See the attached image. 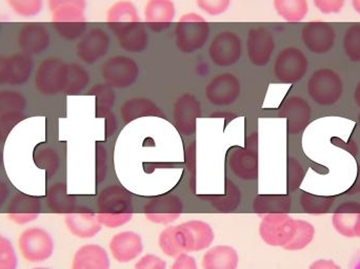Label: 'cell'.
<instances>
[{
  "mask_svg": "<svg viewBox=\"0 0 360 269\" xmlns=\"http://www.w3.org/2000/svg\"><path fill=\"white\" fill-rule=\"evenodd\" d=\"M173 116L179 132L192 135L196 129V120L201 116L200 101L191 93L181 95L173 105Z\"/></svg>",
  "mask_w": 360,
  "mask_h": 269,
  "instance_id": "2e32d148",
  "label": "cell"
},
{
  "mask_svg": "<svg viewBox=\"0 0 360 269\" xmlns=\"http://www.w3.org/2000/svg\"><path fill=\"white\" fill-rule=\"evenodd\" d=\"M176 17V6L173 0H148L143 8L146 25L156 33L168 29Z\"/></svg>",
  "mask_w": 360,
  "mask_h": 269,
  "instance_id": "e0dca14e",
  "label": "cell"
},
{
  "mask_svg": "<svg viewBox=\"0 0 360 269\" xmlns=\"http://www.w3.org/2000/svg\"><path fill=\"white\" fill-rule=\"evenodd\" d=\"M354 100L356 105L360 107V80L359 84H357L356 88H355Z\"/></svg>",
  "mask_w": 360,
  "mask_h": 269,
  "instance_id": "681fc988",
  "label": "cell"
},
{
  "mask_svg": "<svg viewBox=\"0 0 360 269\" xmlns=\"http://www.w3.org/2000/svg\"><path fill=\"white\" fill-rule=\"evenodd\" d=\"M171 269H198L196 260L188 254H181L175 258L174 263Z\"/></svg>",
  "mask_w": 360,
  "mask_h": 269,
  "instance_id": "7dc6e473",
  "label": "cell"
},
{
  "mask_svg": "<svg viewBox=\"0 0 360 269\" xmlns=\"http://www.w3.org/2000/svg\"><path fill=\"white\" fill-rule=\"evenodd\" d=\"M141 73L139 63L132 57L116 55L110 57L101 67L103 82L112 88H128L137 81Z\"/></svg>",
  "mask_w": 360,
  "mask_h": 269,
  "instance_id": "8992f818",
  "label": "cell"
},
{
  "mask_svg": "<svg viewBox=\"0 0 360 269\" xmlns=\"http://www.w3.org/2000/svg\"><path fill=\"white\" fill-rule=\"evenodd\" d=\"M259 224V236L269 247H285L296 232V219L285 213L264 214Z\"/></svg>",
  "mask_w": 360,
  "mask_h": 269,
  "instance_id": "52a82bcc",
  "label": "cell"
},
{
  "mask_svg": "<svg viewBox=\"0 0 360 269\" xmlns=\"http://www.w3.org/2000/svg\"><path fill=\"white\" fill-rule=\"evenodd\" d=\"M309 269H342L333 260L319 259L311 264Z\"/></svg>",
  "mask_w": 360,
  "mask_h": 269,
  "instance_id": "c3c4849f",
  "label": "cell"
},
{
  "mask_svg": "<svg viewBox=\"0 0 360 269\" xmlns=\"http://www.w3.org/2000/svg\"><path fill=\"white\" fill-rule=\"evenodd\" d=\"M18 249L22 259L29 263L40 264L48 261L54 254L52 235L39 226L25 228L18 237Z\"/></svg>",
  "mask_w": 360,
  "mask_h": 269,
  "instance_id": "277c9868",
  "label": "cell"
},
{
  "mask_svg": "<svg viewBox=\"0 0 360 269\" xmlns=\"http://www.w3.org/2000/svg\"><path fill=\"white\" fill-rule=\"evenodd\" d=\"M27 105V98L18 91L12 88L0 90V118L22 119Z\"/></svg>",
  "mask_w": 360,
  "mask_h": 269,
  "instance_id": "f546056e",
  "label": "cell"
},
{
  "mask_svg": "<svg viewBox=\"0 0 360 269\" xmlns=\"http://www.w3.org/2000/svg\"><path fill=\"white\" fill-rule=\"evenodd\" d=\"M160 249L165 255L171 258L186 254V240L179 225L169 226L160 232L158 238Z\"/></svg>",
  "mask_w": 360,
  "mask_h": 269,
  "instance_id": "4dcf8cb0",
  "label": "cell"
},
{
  "mask_svg": "<svg viewBox=\"0 0 360 269\" xmlns=\"http://www.w3.org/2000/svg\"><path fill=\"white\" fill-rule=\"evenodd\" d=\"M279 116L287 122L289 133L298 134L308 126L312 116V109L306 99L292 96L283 103Z\"/></svg>",
  "mask_w": 360,
  "mask_h": 269,
  "instance_id": "d6986e66",
  "label": "cell"
},
{
  "mask_svg": "<svg viewBox=\"0 0 360 269\" xmlns=\"http://www.w3.org/2000/svg\"><path fill=\"white\" fill-rule=\"evenodd\" d=\"M40 204L35 199L19 196L13 201L8 211V218L17 225H27L39 217Z\"/></svg>",
  "mask_w": 360,
  "mask_h": 269,
  "instance_id": "83f0119b",
  "label": "cell"
},
{
  "mask_svg": "<svg viewBox=\"0 0 360 269\" xmlns=\"http://www.w3.org/2000/svg\"><path fill=\"white\" fill-rule=\"evenodd\" d=\"M342 76L330 67L316 70L309 78L307 92L316 105L331 107L336 105L344 94Z\"/></svg>",
  "mask_w": 360,
  "mask_h": 269,
  "instance_id": "7a4b0ae2",
  "label": "cell"
},
{
  "mask_svg": "<svg viewBox=\"0 0 360 269\" xmlns=\"http://www.w3.org/2000/svg\"><path fill=\"white\" fill-rule=\"evenodd\" d=\"M120 117L124 122H134L143 117H165V114L153 101L143 97H134V98L127 99L120 109Z\"/></svg>",
  "mask_w": 360,
  "mask_h": 269,
  "instance_id": "d4e9b609",
  "label": "cell"
},
{
  "mask_svg": "<svg viewBox=\"0 0 360 269\" xmlns=\"http://www.w3.org/2000/svg\"><path fill=\"white\" fill-rule=\"evenodd\" d=\"M90 73L79 63H69L67 88L65 94L78 95L90 84Z\"/></svg>",
  "mask_w": 360,
  "mask_h": 269,
  "instance_id": "8d00e7d4",
  "label": "cell"
},
{
  "mask_svg": "<svg viewBox=\"0 0 360 269\" xmlns=\"http://www.w3.org/2000/svg\"><path fill=\"white\" fill-rule=\"evenodd\" d=\"M71 269H110L109 256L101 245H84L74 254Z\"/></svg>",
  "mask_w": 360,
  "mask_h": 269,
  "instance_id": "7402d4cb",
  "label": "cell"
},
{
  "mask_svg": "<svg viewBox=\"0 0 360 269\" xmlns=\"http://www.w3.org/2000/svg\"><path fill=\"white\" fill-rule=\"evenodd\" d=\"M359 122H360V115H359Z\"/></svg>",
  "mask_w": 360,
  "mask_h": 269,
  "instance_id": "db71d44e",
  "label": "cell"
},
{
  "mask_svg": "<svg viewBox=\"0 0 360 269\" xmlns=\"http://www.w3.org/2000/svg\"><path fill=\"white\" fill-rule=\"evenodd\" d=\"M241 82L233 73H220L214 76L205 88L207 103L215 107H229L241 96Z\"/></svg>",
  "mask_w": 360,
  "mask_h": 269,
  "instance_id": "30bf717a",
  "label": "cell"
},
{
  "mask_svg": "<svg viewBox=\"0 0 360 269\" xmlns=\"http://www.w3.org/2000/svg\"><path fill=\"white\" fill-rule=\"evenodd\" d=\"M352 6L355 12L360 15V0H352Z\"/></svg>",
  "mask_w": 360,
  "mask_h": 269,
  "instance_id": "f907efd6",
  "label": "cell"
},
{
  "mask_svg": "<svg viewBox=\"0 0 360 269\" xmlns=\"http://www.w3.org/2000/svg\"><path fill=\"white\" fill-rule=\"evenodd\" d=\"M52 37L46 25L40 22H27L22 25L17 34V46L21 53L36 56L50 48Z\"/></svg>",
  "mask_w": 360,
  "mask_h": 269,
  "instance_id": "9a60e30c",
  "label": "cell"
},
{
  "mask_svg": "<svg viewBox=\"0 0 360 269\" xmlns=\"http://www.w3.org/2000/svg\"><path fill=\"white\" fill-rule=\"evenodd\" d=\"M50 14L55 32L63 40L75 41L86 33L88 27L86 11L77 8H59Z\"/></svg>",
  "mask_w": 360,
  "mask_h": 269,
  "instance_id": "8fae6325",
  "label": "cell"
},
{
  "mask_svg": "<svg viewBox=\"0 0 360 269\" xmlns=\"http://www.w3.org/2000/svg\"><path fill=\"white\" fill-rule=\"evenodd\" d=\"M211 27L202 15L188 12L181 15L175 25V44L184 54H194L205 48Z\"/></svg>",
  "mask_w": 360,
  "mask_h": 269,
  "instance_id": "6da1fadb",
  "label": "cell"
},
{
  "mask_svg": "<svg viewBox=\"0 0 360 269\" xmlns=\"http://www.w3.org/2000/svg\"><path fill=\"white\" fill-rule=\"evenodd\" d=\"M134 269H167V262L158 256L148 254L135 263Z\"/></svg>",
  "mask_w": 360,
  "mask_h": 269,
  "instance_id": "f6af8a7d",
  "label": "cell"
},
{
  "mask_svg": "<svg viewBox=\"0 0 360 269\" xmlns=\"http://www.w3.org/2000/svg\"><path fill=\"white\" fill-rule=\"evenodd\" d=\"M96 217L97 219H98L99 223L101 224V226H105V228H117L129 223V222L133 219V214L98 213Z\"/></svg>",
  "mask_w": 360,
  "mask_h": 269,
  "instance_id": "7bdbcfd3",
  "label": "cell"
},
{
  "mask_svg": "<svg viewBox=\"0 0 360 269\" xmlns=\"http://www.w3.org/2000/svg\"><path fill=\"white\" fill-rule=\"evenodd\" d=\"M105 23L114 35L122 29L141 23L139 8L130 0H118L107 11Z\"/></svg>",
  "mask_w": 360,
  "mask_h": 269,
  "instance_id": "44dd1931",
  "label": "cell"
},
{
  "mask_svg": "<svg viewBox=\"0 0 360 269\" xmlns=\"http://www.w3.org/2000/svg\"><path fill=\"white\" fill-rule=\"evenodd\" d=\"M186 240V253L205 251L211 247L215 239L213 228L201 220H191L179 224Z\"/></svg>",
  "mask_w": 360,
  "mask_h": 269,
  "instance_id": "ffe728a7",
  "label": "cell"
},
{
  "mask_svg": "<svg viewBox=\"0 0 360 269\" xmlns=\"http://www.w3.org/2000/svg\"><path fill=\"white\" fill-rule=\"evenodd\" d=\"M65 224L68 230L79 239L94 238L103 228L96 215L91 213L68 214L65 217Z\"/></svg>",
  "mask_w": 360,
  "mask_h": 269,
  "instance_id": "cb8c5ba5",
  "label": "cell"
},
{
  "mask_svg": "<svg viewBox=\"0 0 360 269\" xmlns=\"http://www.w3.org/2000/svg\"><path fill=\"white\" fill-rule=\"evenodd\" d=\"M315 228L311 222L296 219V232L289 244L283 249L289 251H298L307 249L314 240Z\"/></svg>",
  "mask_w": 360,
  "mask_h": 269,
  "instance_id": "d590c367",
  "label": "cell"
},
{
  "mask_svg": "<svg viewBox=\"0 0 360 269\" xmlns=\"http://www.w3.org/2000/svg\"><path fill=\"white\" fill-rule=\"evenodd\" d=\"M18 268V256L13 243L0 235V269Z\"/></svg>",
  "mask_w": 360,
  "mask_h": 269,
  "instance_id": "60d3db41",
  "label": "cell"
},
{
  "mask_svg": "<svg viewBox=\"0 0 360 269\" xmlns=\"http://www.w3.org/2000/svg\"><path fill=\"white\" fill-rule=\"evenodd\" d=\"M145 211L146 218L153 223H172L181 215V203L175 197H169L150 202Z\"/></svg>",
  "mask_w": 360,
  "mask_h": 269,
  "instance_id": "603a6c76",
  "label": "cell"
},
{
  "mask_svg": "<svg viewBox=\"0 0 360 269\" xmlns=\"http://www.w3.org/2000/svg\"><path fill=\"white\" fill-rule=\"evenodd\" d=\"M304 46L313 54H327L336 41V31L325 21H310L302 29Z\"/></svg>",
  "mask_w": 360,
  "mask_h": 269,
  "instance_id": "5bb4252c",
  "label": "cell"
},
{
  "mask_svg": "<svg viewBox=\"0 0 360 269\" xmlns=\"http://www.w3.org/2000/svg\"><path fill=\"white\" fill-rule=\"evenodd\" d=\"M112 257L118 263H129L139 258L143 251V239L135 232H120L109 243Z\"/></svg>",
  "mask_w": 360,
  "mask_h": 269,
  "instance_id": "ac0fdd59",
  "label": "cell"
},
{
  "mask_svg": "<svg viewBox=\"0 0 360 269\" xmlns=\"http://www.w3.org/2000/svg\"><path fill=\"white\" fill-rule=\"evenodd\" d=\"M195 4L205 15L216 17L224 14L230 8L232 0H195Z\"/></svg>",
  "mask_w": 360,
  "mask_h": 269,
  "instance_id": "b9f144b4",
  "label": "cell"
},
{
  "mask_svg": "<svg viewBox=\"0 0 360 269\" xmlns=\"http://www.w3.org/2000/svg\"><path fill=\"white\" fill-rule=\"evenodd\" d=\"M347 0H313L315 8L325 15L338 14L344 10Z\"/></svg>",
  "mask_w": 360,
  "mask_h": 269,
  "instance_id": "ee69618b",
  "label": "cell"
},
{
  "mask_svg": "<svg viewBox=\"0 0 360 269\" xmlns=\"http://www.w3.org/2000/svg\"><path fill=\"white\" fill-rule=\"evenodd\" d=\"M101 204L105 206V209H101L103 211H101V213H131V211H127V209L131 205V199L117 188H109V190L103 192V198L101 199Z\"/></svg>",
  "mask_w": 360,
  "mask_h": 269,
  "instance_id": "836d02e7",
  "label": "cell"
},
{
  "mask_svg": "<svg viewBox=\"0 0 360 269\" xmlns=\"http://www.w3.org/2000/svg\"><path fill=\"white\" fill-rule=\"evenodd\" d=\"M35 72L33 58L25 53L0 55V86L17 88L27 84Z\"/></svg>",
  "mask_w": 360,
  "mask_h": 269,
  "instance_id": "9c48e42d",
  "label": "cell"
},
{
  "mask_svg": "<svg viewBox=\"0 0 360 269\" xmlns=\"http://www.w3.org/2000/svg\"><path fill=\"white\" fill-rule=\"evenodd\" d=\"M276 42L270 29L264 27H252L247 34L245 50L248 59L254 67H266L274 54Z\"/></svg>",
  "mask_w": 360,
  "mask_h": 269,
  "instance_id": "4fadbf2b",
  "label": "cell"
},
{
  "mask_svg": "<svg viewBox=\"0 0 360 269\" xmlns=\"http://www.w3.org/2000/svg\"><path fill=\"white\" fill-rule=\"evenodd\" d=\"M90 95L96 100V113L98 117H107L115 105L116 95L114 88L103 84H95L90 90Z\"/></svg>",
  "mask_w": 360,
  "mask_h": 269,
  "instance_id": "e575fe53",
  "label": "cell"
},
{
  "mask_svg": "<svg viewBox=\"0 0 360 269\" xmlns=\"http://www.w3.org/2000/svg\"><path fill=\"white\" fill-rule=\"evenodd\" d=\"M360 215V204L347 202L340 205L332 216L334 230L345 238H355V228Z\"/></svg>",
  "mask_w": 360,
  "mask_h": 269,
  "instance_id": "484cf974",
  "label": "cell"
},
{
  "mask_svg": "<svg viewBox=\"0 0 360 269\" xmlns=\"http://www.w3.org/2000/svg\"><path fill=\"white\" fill-rule=\"evenodd\" d=\"M355 238L360 239V215L357 220L356 228H355Z\"/></svg>",
  "mask_w": 360,
  "mask_h": 269,
  "instance_id": "816d5d0a",
  "label": "cell"
},
{
  "mask_svg": "<svg viewBox=\"0 0 360 269\" xmlns=\"http://www.w3.org/2000/svg\"><path fill=\"white\" fill-rule=\"evenodd\" d=\"M239 256L236 249L229 245L212 247L203 255L202 269H237Z\"/></svg>",
  "mask_w": 360,
  "mask_h": 269,
  "instance_id": "4316f807",
  "label": "cell"
},
{
  "mask_svg": "<svg viewBox=\"0 0 360 269\" xmlns=\"http://www.w3.org/2000/svg\"><path fill=\"white\" fill-rule=\"evenodd\" d=\"M207 54L210 60L216 67H233L243 56V41L240 36L229 29L219 32L210 42Z\"/></svg>",
  "mask_w": 360,
  "mask_h": 269,
  "instance_id": "ba28073f",
  "label": "cell"
},
{
  "mask_svg": "<svg viewBox=\"0 0 360 269\" xmlns=\"http://www.w3.org/2000/svg\"><path fill=\"white\" fill-rule=\"evenodd\" d=\"M118 46L128 53H143L150 44V36L141 23L115 34Z\"/></svg>",
  "mask_w": 360,
  "mask_h": 269,
  "instance_id": "f1b7e54d",
  "label": "cell"
},
{
  "mask_svg": "<svg viewBox=\"0 0 360 269\" xmlns=\"http://www.w3.org/2000/svg\"><path fill=\"white\" fill-rule=\"evenodd\" d=\"M308 70V57L296 46H287L279 51L273 65L274 77L285 84H297L304 79Z\"/></svg>",
  "mask_w": 360,
  "mask_h": 269,
  "instance_id": "5b68a950",
  "label": "cell"
},
{
  "mask_svg": "<svg viewBox=\"0 0 360 269\" xmlns=\"http://www.w3.org/2000/svg\"><path fill=\"white\" fill-rule=\"evenodd\" d=\"M342 50L352 63H360V23L351 25L342 37Z\"/></svg>",
  "mask_w": 360,
  "mask_h": 269,
  "instance_id": "74e56055",
  "label": "cell"
},
{
  "mask_svg": "<svg viewBox=\"0 0 360 269\" xmlns=\"http://www.w3.org/2000/svg\"><path fill=\"white\" fill-rule=\"evenodd\" d=\"M49 12L59 8H77L86 10V0H46Z\"/></svg>",
  "mask_w": 360,
  "mask_h": 269,
  "instance_id": "bcb514c9",
  "label": "cell"
},
{
  "mask_svg": "<svg viewBox=\"0 0 360 269\" xmlns=\"http://www.w3.org/2000/svg\"><path fill=\"white\" fill-rule=\"evenodd\" d=\"M276 14L287 22H300L309 12L308 0H273Z\"/></svg>",
  "mask_w": 360,
  "mask_h": 269,
  "instance_id": "1f68e13d",
  "label": "cell"
},
{
  "mask_svg": "<svg viewBox=\"0 0 360 269\" xmlns=\"http://www.w3.org/2000/svg\"><path fill=\"white\" fill-rule=\"evenodd\" d=\"M110 46L111 38L109 34L101 27H93L77 40L76 57L86 65H95L107 56Z\"/></svg>",
  "mask_w": 360,
  "mask_h": 269,
  "instance_id": "7c38bea8",
  "label": "cell"
},
{
  "mask_svg": "<svg viewBox=\"0 0 360 269\" xmlns=\"http://www.w3.org/2000/svg\"><path fill=\"white\" fill-rule=\"evenodd\" d=\"M31 269H52V268H44V266H37V268H31Z\"/></svg>",
  "mask_w": 360,
  "mask_h": 269,
  "instance_id": "f5cc1de1",
  "label": "cell"
},
{
  "mask_svg": "<svg viewBox=\"0 0 360 269\" xmlns=\"http://www.w3.org/2000/svg\"><path fill=\"white\" fill-rule=\"evenodd\" d=\"M230 165L238 175L253 176L257 171V156L251 150L239 148L231 155Z\"/></svg>",
  "mask_w": 360,
  "mask_h": 269,
  "instance_id": "d6a6232c",
  "label": "cell"
},
{
  "mask_svg": "<svg viewBox=\"0 0 360 269\" xmlns=\"http://www.w3.org/2000/svg\"><path fill=\"white\" fill-rule=\"evenodd\" d=\"M68 75L69 63L58 57H48L34 72V86L42 96H56L65 93Z\"/></svg>",
  "mask_w": 360,
  "mask_h": 269,
  "instance_id": "3957f363",
  "label": "cell"
},
{
  "mask_svg": "<svg viewBox=\"0 0 360 269\" xmlns=\"http://www.w3.org/2000/svg\"><path fill=\"white\" fill-rule=\"evenodd\" d=\"M10 10L20 18H33L44 11V0H6Z\"/></svg>",
  "mask_w": 360,
  "mask_h": 269,
  "instance_id": "f35d334b",
  "label": "cell"
},
{
  "mask_svg": "<svg viewBox=\"0 0 360 269\" xmlns=\"http://www.w3.org/2000/svg\"><path fill=\"white\" fill-rule=\"evenodd\" d=\"M333 203L332 199L310 196V195H304V197L300 199V204L304 207V211L309 214H314V215L328 213Z\"/></svg>",
  "mask_w": 360,
  "mask_h": 269,
  "instance_id": "ab89813d",
  "label": "cell"
}]
</instances>
